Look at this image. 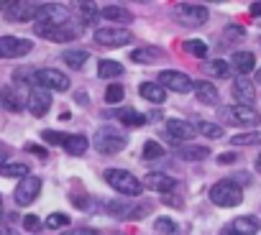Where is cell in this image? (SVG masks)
<instances>
[{"instance_id":"cell-1","label":"cell","mask_w":261,"mask_h":235,"mask_svg":"<svg viewBox=\"0 0 261 235\" xmlns=\"http://www.w3.org/2000/svg\"><path fill=\"white\" fill-rule=\"evenodd\" d=\"M210 202L218 207H238L243 202V189L233 179H220L210 189Z\"/></svg>"},{"instance_id":"cell-2","label":"cell","mask_w":261,"mask_h":235,"mask_svg":"<svg viewBox=\"0 0 261 235\" xmlns=\"http://www.w3.org/2000/svg\"><path fill=\"white\" fill-rule=\"evenodd\" d=\"M105 182L115 189V192H120V194H125V197H139L141 192H144V182H139L130 171H125V169H108L105 171Z\"/></svg>"},{"instance_id":"cell-3","label":"cell","mask_w":261,"mask_h":235,"mask_svg":"<svg viewBox=\"0 0 261 235\" xmlns=\"http://www.w3.org/2000/svg\"><path fill=\"white\" fill-rule=\"evenodd\" d=\"M34 84L36 87H44L49 92H67L69 90V77L59 69H36L34 72Z\"/></svg>"},{"instance_id":"cell-4","label":"cell","mask_w":261,"mask_h":235,"mask_svg":"<svg viewBox=\"0 0 261 235\" xmlns=\"http://www.w3.org/2000/svg\"><path fill=\"white\" fill-rule=\"evenodd\" d=\"M34 31L36 36H44L49 41H57V44H67V41H74L80 28H74L72 23H62V26H49V23H34Z\"/></svg>"},{"instance_id":"cell-5","label":"cell","mask_w":261,"mask_h":235,"mask_svg":"<svg viewBox=\"0 0 261 235\" xmlns=\"http://www.w3.org/2000/svg\"><path fill=\"white\" fill-rule=\"evenodd\" d=\"M159 84L164 90H172V92H179V95L195 92V79H190L185 72H177V69H164L159 74Z\"/></svg>"},{"instance_id":"cell-6","label":"cell","mask_w":261,"mask_h":235,"mask_svg":"<svg viewBox=\"0 0 261 235\" xmlns=\"http://www.w3.org/2000/svg\"><path fill=\"white\" fill-rule=\"evenodd\" d=\"M3 16H6L11 23L39 21V16H41V6H36V3H8V8L3 11Z\"/></svg>"},{"instance_id":"cell-7","label":"cell","mask_w":261,"mask_h":235,"mask_svg":"<svg viewBox=\"0 0 261 235\" xmlns=\"http://www.w3.org/2000/svg\"><path fill=\"white\" fill-rule=\"evenodd\" d=\"M174 18H177L182 26L195 28V26L207 23V8H205V6H195V3H182V6H177Z\"/></svg>"},{"instance_id":"cell-8","label":"cell","mask_w":261,"mask_h":235,"mask_svg":"<svg viewBox=\"0 0 261 235\" xmlns=\"http://www.w3.org/2000/svg\"><path fill=\"white\" fill-rule=\"evenodd\" d=\"M31 49H34V44L29 39L0 36V59H18V56H26Z\"/></svg>"},{"instance_id":"cell-9","label":"cell","mask_w":261,"mask_h":235,"mask_svg":"<svg viewBox=\"0 0 261 235\" xmlns=\"http://www.w3.org/2000/svg\"><path fill=\"white\" fill-rule=\"evenodd\" d=\"M130 39H134V36H130V31L115 28V26H105V28H97V31H95V44L110 46V49H118V46L128 44Z\"/></svg>"},{"instance_id":"cell-10","label":"cell","mask_w":261,"mask_h":235,"mask_svg":"<svg viewBox=\"0 0 261 235\" xmlns=\"http://www.w3.org/2000/svg\"><path fill=\"white\" fill-rule=\"evenodd\" d=\"M95 149H97L100 154L110 156V154H118V151L125 149V138L118 136V133H113L110 128H100V131L95 133Z\"/></svg>"},{"instance_id":"cell-11","label":"cell","mask_w":261,"mask_h":235,"mask_svg":"<svg viewBox=\"0 0 261 235\" xmlns=\"http://www.w3.org/2000/svg\"><path fill=\"white\" fill-rule=\"evenodd\" d=\"M26 107H29V112H31V115L44 118V115L49 112V107H51V92H49V90H44V87H36V84H34V87L29 90Z\"/></svg>"},{"instance_id":"cell-12","label":"cell","mask_w":261,"mask_h":235,"mask_svg":"<svg viewBox=\"0 0 261 235\" xmlns=\"http://www.w3.org/2000/svg\"><path fill=\"white\" fill-rule=\"evenodd\" d=\"M39 194H41V179H39V177H26V179L16 187L13 199H16V204L26 207V204H31Z\"/></svg>"},{"instance_id":"cell-13","label":"cell","mask_w":261,"mask_h":235,"mask_svg":"<svg viewBox=\"0 0 261 235\" xmlns=\"http://www.w3.org/2000/svg\"><path fill=\"white\" fill-rule=\"evenodd\" d=\"M144 187H146V189H154V192H162V194H172V192L179 187V182H177L174 177L164 174V171H151V174H146Z\"/></svg>"},{"instance_id":"cell-14","label":"cell","mask_w":261,"mask_h":235,"mask_svg":"<svg viewBox=\"0 0 261 235\" xmlns=\"http://www.w3.org/2000/svg\"><path fill=\"white\" fill-rule=\"evenodd\" d=\"M26 100H29V95L23 97V92L18 90V84H6L3 92H0V102H3V107L11 110V112H21L26 107Z\"/></svg>"},{"instance_id":"cell-15","label":"cell","mask_w":261,"mask_h":235,"mask_svg":"<svg viewBox=\"0 0 261 235\" xmlns=\"http://www.w3.org/2000/svg\"><path fill=\"white\" fill-rule=\"evenodd\" d=\"M167 133H169V138L187 143V141H192L197 136V128L192 123H187V121H179V118H169L167 121Z\"/></svg>"},{"instance_id":"cell-16","label":"cell","mask_w":261,"mask_h":235,"mask_svg":"<svg viewBox=\"0 0 261 235\" xmlns=\"http://www.w3.org/2000/svg\"><path fill=\"white\" fill-rule=\"evenodd\" d=\"M39 23H49V26H62V23H69V11H67L64 6H59V3L41 6Z\"/></svg>"},{"instance_id":"cell-17","label":"cell","mask_w":261,"mask_h":235,"mask_svg":"<svg viewBox=\"0 0 261 235\" xmlns=\"http://www.w3.org/2000/svg\"><path fill=\"white\" fill-rule=\"evenodd\" d=\"M228 115L233 118L238 126H258V123H261L258 110H253V107H248V105H233V107L228 110Z\"/></svg>"},{"instance_id":"cell-18","label":"cell","mask_w":261,"mask_h":235,"mask_svg":"<svg viewBox=\"0 0 261 235\" xmlns=\"http://www.w3.org/2000/svg\"><path fill=\"white\" fill-rule=\"evenodd\" d=\"M233 97H236L238 105H248V107H251V102L256 100V87H253V82L246 79V77H238V79L233 82Z\"/></svg>"},{"instance_id":"cell-19","label":"cell","mask_w":261,"mask_h":235,"mask_svg":"<svg viewBox=\"0 0 261 235\" xmlns=\"http://www.w3.org/2000/svg\"><path fill=\"white\" fill-rule=\"evenodd\" d=\"M230 230H236L238 235H256L261 230V222L256 215H241L230 222Z\"/></svg>"},{"instance_id":"cell-20","label":"cell","mask_w":261,"mask_h":235,"mask_svg":"<svg viewBox=\"0 0 261 235\" xmlns=\"http://www.w3.org/2000/svg\"><path fill=\"white\" fill-rule=\"evenodd\" d=\"M230 67H233L241 77H246L248 72H253V67H256V56H253L251 51H236V54L230 56Z\"/></svg>"},{"instance_id":"cell-21","label":"cell","mask_w":261,"mask_h":235,"mask_svg":"<svg viewBox=\"0 0 261 235\" xmlns=\"http://www.w3.org/2000/svg\"><path fill=\"white\" fill-rule=\"evenodd\" d=\"M139 95H141V97H146V100H149V102H154V105H162V102L167 100V90H164L159 82H141Z\"/></svg>"},{"instance_id":"cell-22","label":"cell","mask_w":261,"mask_h":235,"mask_svg":"<svg viewBox=\"0 0 261 235\" xmlns=\"http://www.w3.org/2000/svg\"><path fill=\"white\" fill-rule=\"evenodd\" d=\"M195 95H197V100H200L202 105H218V100H220V95H218L215 84H210L207 79L195 82Z\"/></svg>"},{"instance_id":"cell-23","label":"cell","mask_w":261,"mask_h":235,"mask_svg":"<svg viewBox=\"0 0 261 235\" xmlns=\"http://www.w3.org/2000/svg\"><path fill=\"white\" fill-rule=\"evenodd\" d=\"M113 115L118 118L123 126H130V128H141V126H146V115L136 112L134 107H120V110H115Z\"/></svg>"},{"instance_id":"cell-24","label":"cell","mask_w":261,"mask_h":235,"mask_svg":"<svg viewBox=\"0 0 261 235\" xmlns=\"http://www.w3.org/2000/svg\"><path fill=\"white\" fill-rule=\"evenodd\" d=\"M177 156L185 161H202L210 156V146H179Z\"/></svg>"},{"instance_id":"cell-25","label":"cell","mask_w":261,"mask_h":235,"mask_svg":"<svg viewBox=\"0 0 261 235\" xmlns=\"http://www.w3.org/2000/svg\"><path fill=\"white\" fill-rule=\"evenodd\" d=\"M87 146H90V141H87L85 136H80V133L67 136V141H64V151H67L69 156H82V154L87 151Z\"/></svg>"},{"instance_id":"cell-26","label":"cell","mask_w":261,"mask_h":235,"mask_svg":"<svg viewBox=\"0 0 261 235\" xmlns=\"http://www.w3.org/2000/svg\"><path fill=\"white\" fill-rule=\"evenodd\" d=\"M100 16H102L105 21H113V23H125V21L134 18V16H130V11H125V8H120V6H105V8L100 11Z\"/></svg>"},{"instance_id":"cell-27","label":"cell","mask_w":261,"mask_h":235,"mask_svg":"<svg viewBox=\"0 0 261 235\" xmlns=\"http://www.w3.org/2000/svg\"><path fill=\"white\" fill-rule=\"evenodd\" d=\"M97 74H100L102 79H115V77L123 74V64H118L115 59H102V62L97 64Z\"/></svg>"},{"instance_id":"cell-28","label":"cell","mask_w":261,"mask_h":235,"mask_svg":"<svg viewBox=\"0 0 261 235\" xmlns=\"http://www.w3.org/2000/svg\"><path fill=\"white\" fill-rule=\"evenodd\" d=\"M87 59H90V54L82 51V49H67L64 51V64H69L72 69H82Z\"/></svg>"},{"instance_id":"cell-29","label":"cell","mask_w":261,"mask_h":235,"mask_svg":"<svg viewBox=\"0 0 261 235\" xmlns=\"http://www.w3.org/2000/svg\"><path fill=\"white\" fill-rule=\"evenodd\" d=\"M0 174L3 177H11V179H26L29 177V166L21 164V161H13V164H6V166H0Z\"/></svg>"},{"instance_id":"cell-30","label":"cell","mask_w":261,"mask_h":235,"mask_svg":"<svg viewBox=\"0 0 261 235\" xmlns=\"http://www.w3.org/2000/svg\"><path fill=\"white\" fill-rule=\"evenodd\" d=\"M205 69H207L210 77H228L230 74V64L225 59H213V62L205 64Z\"/></svg>"},{"instance_id":"cell-31","label":"cell","mask_w":261,"mask_h":235,"mask_svg":"<svg viewBox=\"0 0 261 235\" xmlns=\"http://www.w3.org/2000/svg\"><path fill=\"white\" fill-rule=\"evenodd\" d=\"M164 51L162 49H154V46H149V49H136L134 54H130V59L134 62H139V64H146V62H151V59H159Z\"/></svg>"},{"instance_id":"cell-32","label":"cell","mask_w":261,"mask_h":235,"mask_svg":"<svg viewBox=\"0 0 261 235\" xmlns=\"http://www.w3.org/2000/svg\"><path fill=\"white\" fill-rule=\"evenodd\" d=\"M230 146H261V133L251 131V133H241L230 138Z\"/></svg>"},{"instance_id":"cell-33","label":"cell","mask_w":261,"mask_h":235,"mask_svg":"<svg viewBox=\"0 0 261 235\" xmlns=\"http://www.w3.org/2000/svg\"><path fill=\"white\" fill-rule=\"evenodd\" d=\"M197 133H202L205 138H223V126H218V123H207V121H202V123H197Z\"/></svg>"},{"instance_id":"cell-34","label":"cell","mask_w":261,"mask_h":235,"mask_svg":"<svg viewBox=\"0 0 261 235\" xmlns=\"http://www.w3.org/2000/svg\"><path fill=\"white\" fill-rule=\"evenodd\" d=\"M154 227H156V232H162V235H177V222H174L172 217H156Z\"/></svg>"},{"instance_id":"cell-35","label":"cell","mask_w":261,"mask_h":235,"mask_svg":"<svg viewBox=\"0 0 261 235\" xmlns=\"http://www.w3.org/2000/svg\"><path fill=\"white\" fill-rule=\"evenodd\" d=\"M185 51H190L192 56H207V44L200 39H190L185 41Z\"/></svg>"},{"instance_id":"cell-36","label":"cell","mask_w":261,"mask_h":235,"mask_svg":"<svg viewBox=\"0 0 261 235\" xmlns=\"http://www.w3.org/2000/svg\"><path fill=\"white\" fill-rule=\"evenodd\" d=\"M123 97H125L123 84H110V87L105 90V102H108V105H118Z\"/></svg>"},{"instance_id":"cell-37","label":"cell","mask_w":261,"mask_h":235,"mask_svg":"<svg viewBox=\"0 0 261 235\" xmlns=\"http://www.w3.org/2000/svg\"><path fill=\"white\" fill-rule=\"evenodd\" d=\"M97 13H100V11H97L95 3H80V16H82L85 26H87V23H95V16H97Z\"/></svg>"},{"instance_id":"cell-38","label":"cell","mask_w":261,"mask_h":235,"mask_svg":"<svg viewBox=\"0 0 261 235\" xmlns=\"http://www.w3.org/2000/svg\"><path fill=\"white\" fill-rule=\"evenodd\" d=\"M46 227H67L69 225V215H64V212H51L49 217H46V222H44Z\"/></svg>"},{"instance_id":"cell-39","label":"cell","mask_w":261,"mask_h":235,"mask_svg":"<svg viewBox=\"0 0 261 235\" xmlns=\"http://www.w3.org/2000/svg\"><path fill=\"white\" fill-rule=\"evenodd\" d=\"M162 156H164V146H159L156 141L144 143V159H162Z\"/></svg>"},{"instance_id":"cell-40","label":"cell","mask_w":261,"mask_h":235,"mask_svg":"<svg viewBox=\"0 0 261 235\" xmlns=\"http://www.w3.org/2000/svg\"><path fill=\"white\" fill-rule=\"evenodd\" d=\"M44 141L51 143V146H62V149H64L67 136H64V133H57V131H44Z\"/></svg>"},{"instance_id":"cell-41","label":"cell","mask_w":261,"mask_h":235,"mask_svg":"<svg viewBox=\"0 0 261 235\" xmlns=\"http://www.w3.org/2000/svg\"><path fill=\"white\" fill-rule=\"evenodd\" d=\"M23 227H26L29 232H36V230L44 227V222H41L36 215H26V217H23Z\"/></svg>"},{"instance_id":"cell-42","label":"cell","mask_w":261,"mask_h":235,"mask_svg":"<svg viewBox=\"0 0 261 235\" xmlns=\"http://www.w3.org/2000/svg\"><path fill=\"white\" fill-rule=\"evenodd\" d=\"M62 235H95V230H92V227H69V230H64Z\"/></svg>"},{"instance_id":"cell-43","label":"cell","mask_w":261,"mask_h":235,"mask_svg":"<svg viewBox=\"0 0 261 235\" xmlns=\"http://www.w3.org/2000/svg\"><path fill=\"white\" fill-rule=\"evenodd\" d=\"M26 149H29V151H34L39 159H46V149H39L36 143H26Z\"/></svg>"},{"instance_id":"cell-44","label":"cell","mask_w":261,"mask_h":235,"mask_svg":"<svg viewBox=\"0 0 261 235\" xmlns=\"http://www.w3.org/2000/svg\"><path fill=\"white\" fill-rule=\"evenodd\" d=\"M236 159H238L236 154H220V156H218V164H233Z\"/></svg>"},{"instance_id":"cell-45","label":"cell","mask_w":261,"mask_h":235,"mask_svg":"<svg viewBox=\"0 0 261 235\" xmlns=\"http://www.w3.org/2000/svg\"><path fill=\"white\" fill-rule=\"evenodd\" d=\"M0 235H21L16 227H11V225H3V222H0Z\"/></svg>"},{"instance_id":"cell-46","label":"cell","mask_w":261,"mask_h":235,"mask_svg":"<svg viewBox=\"0 0 261 235\" xmlns=\"http://www.w3.org/2000/svg\"><path fill=\"white\" fill-rule=\"evenodd\" d=\"M164 204H174V207H182V199H179V197H172V194H164Z\"/></svg>"},{"instance_id":"cell-47","label":"cell","mask_w":261,"mask_h":235,"mask_svg":"<svg viewBox=\"0 0 261 235\" xmlns=\"http://www.w3.org/2000/svg\"><path fill=\"white\" fill-rule=\"evenodd\" d=\"M225 36H243V28H238V26H230V28H225Z\"/></svg>"},{"instance_id":"cell-48","label":"cell","mask_w":261,"mask_h":235,"mask_svg":"<svg viewBox=\"0 0 261 235\" xmlns=\"http://www.w3.org/2000/svg\"><path fill=\"white\" fill-rule=\"evenodd\" d=\"M251 16H261V3H253L251 6Z\"/></svg>"},{"instance_id":"cell-49","label":"cell","mask_w":261,"mask_h":235,"mask_svg":"<svg viewBox=\"0 0 261 235\" xmlns=\"http://www.w3.org/2000/svg\"><path fill=\"white\" fill-rule=\"evenodd\" d=\"M6 159H8V151L0 149V166H6Z\"/></svg>"},{"instance_id":"cell-50","label":"cell","mask_w":261,"mask_h":235,"mask_svg":"<svg viewBox=\"0 0 261 235\" xmlns=\"http://www.w3.org/2000/svg\"><path fill=\"white\" fill-rule=\"evenodd\" d=\"M220 235H238V232H236V230H230V227H225V230H223Z\"/></svg>"},{"instance_id":"cell-51","label":"cell","mask_w":261,"mask_h":235,"mask_svg":"<svg viewBox=\"0 0 261 235\" xmlns=\"http://www.w3.org/2000/svg\"><path fill=\"white\" fill-rule=\"evenodd\" d=\"M256 169L261 171V154H258V159H256Z\"/></svg>"},{"instance_id":"cell-52","label":"cell","mask_w":261,"mask_h":235,"mask_svg":"<svg viewBox=\"0 0 261 235\" xmlns=\"http://www.w3.org/2000/svg\"><path fill=\"white\" fill-rule=\"evenodd\" d=\"M256 82H258V84H261V69H258V72H256Z\"/></svg>"},{"instance_id":"cell-53","label":"cell","mask_w":261,"mask_h":235,"mask_svg":"<svg viewBox=\"0 0 261 235\" xmlns=\"http://www.w3.org/2000/svg\"><path fill=\"white\" fill-rule=\"evenodd\" d=\"M0 217H3V197H0Z\"/></svg>"}]
</instances>
